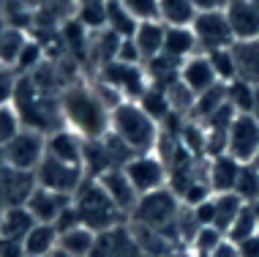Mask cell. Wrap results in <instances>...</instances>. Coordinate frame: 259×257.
Segmentation results:
<instances>
[{
	"label": "cell",
	"mask_w": 259,
	"mask_h": 257,
	"mask_svg": "<svg viewBox=\"0 0 259 257\" xmlns=\"http://www.w3.org/2000/svg\"><path fill=\"white\" fill-rule=\"evenodd\" d=\"M232 55L237 63V80L248 82V85H259V39L235 41Z\"/></svg>",
	"instance_id": "obj_23"
},
{
	"label": "cell",
	"mask_w": 259,
	"mask_h": 257,
	"mask_svg": "<svg viewBox=\"0 0 259 257\" xmlns=\"http://www.w3.org/2000/svg\"><path fill=\"white\" fill-rule=\"evenodd\" d=\"M191 211H194V216H197V222L202 227H207V225L215 227V200H213V194H210L207 200H202L199 205H194Z\"/></svg>",
	"instance_id": "obj_42"
},
{
	"label": "cell",
	"mask_w": 259,
	"mask_h": 257,
	"mask_svg": "<svg viewBox=\"0 0 259 257\" xmlns=\"http://www.w3.org/2000/svg\"><path fill=\"white\" fill-rule=\"evenodd\" d=\"M224 88H227V104L229 107H232L237 115H251L256 85H248V82H243V80H232Z\"/></svg>",
	"instance_id": "obj_34"
},
{
	"label": "cell",
	"mask_w": 259,
	"mask_h": 257,
	"mask_svg": "<svg viewBox=\"0 0 259 257\" xmlns=\"http://www.w3.org/2000/svg\"><path fill=\"white\" fill-rule=\"evenodd\" d=\"M85 178L88 175H85L82 167L58 162V159H52V156H44V162H41L38 170H36V183L38 186L60 192V194H68V197H74V192L79 189V183Z\"/></svg>",
	"instance_id": "obj_10"
},
{
	"label": "cell",
	"mask_w": 259,
	"mask_h": 257,
	"mask_svg": "<svg viewBox=\"0 0 259 257\" xmlns=\"http://www.w3.org/2000/svg\"><path fill=\"white\" fill-rule=\"evenodd\" d=\"M251 164H254V167L259 170V154H256V159H254V162H251Z\"/></svg>",
	"instance_id": "obj_53"
},
{
	"label": "cell",
	"mask_w": 259,
	"mask_h": 257,
	"mask_svg": "<svg viewBox=\"0 0 259 257\" xmlns=\"http://www.w3.org/2000/svg\"><path fill=\"white\" fill-rule=\"evenodd\" d=\"M123 6L134 14L137 22H161V11H158V0H123Z\"/></svg>",
	"instance_id": "obj_40"
},
{
	"label": "cell",
	"mask_w": 259,
	"mask_h": 257,
	"mask_svg": "<svg viewBox=\"0 0 259 257\" xmlns=\"http://www.w3.org/2000/svg\"><path fill=\"white\" fill-rule=\"evenodd\" d=\"M251 3H254V6H256V11H259V0H251Z\"/></svg>",
	"instance_id": "obj_54"
},
{
	"label": "cell",
	"mask_w": 259,
	"mask_h": 257,
	"mask_svg": "<svg viewBox=\"0 0 259 257\" xmlns=\"http://www.w3.org/2000/svg\"><path fill=\"white\" fill-rule=\"evenodd\" d=\"M82 222H79V216H76V211H74V205H68L66 211L58 216V222H55V230L58 233H66V230H74V227H79Z\"/></svg>",
	"instance_id": "obj_44"
},
{
	"label": "cell",
	"mask_w": 259,
	"mask_h": 257,
	"mask_svg": "<svg viewBox=\"0 0 259 257\" xmlns=\"http://www.w3.org/2000/svg\"><path fill=\"white\" fill-rule=\"evenodd\" d=\"M25 205L36 222H41V225H55L60 213L71 205V197L60 194V192H52V189H44V186H36Z\"/></svg>",
	"instance_id": "obj_15"
},
{
	"label": "cell",
	"mask_w": 259,
	"mask_h": 257,
	"mask_svg": "<svg viewBox=\"0 0 259 257\" xmlns=\"http://www.w3.org/2000/svg\"><path fill=\"white\" fill-rule=\"evenodd\" d=\"M243 164L232 159L229 154H221L215 159H207V180H210V192L224 194V192H235L237 178H240Z\"/></svg>",
	"instance_id": "obj_18"
},
{
	"label": "cell",
	"mask_w": 259,
	"mask_h": 257,
	"mask_svg": "<svg viewBox=\"0 0 259 257\" xmlns=\"http://www.w3.org/2000/svg\"><path fill=\"white\" fill-rule=\"evenodd\" d=\"M224 241H227V235H224L219 227H213V225H207V227H199L197 235L191 238V244H188L186 249H191V252H197L202 257H210L219 249Z\"/></svg>",
	"instance_id": "obj_36"
},
{
	"label": "cell",
	"mask_w": 259,
	"mask_h": 257,
	"mask_svg": "<svg viewBox=\"0 0 259 257\" xmlns=\"http://www.w3.org/2000/svg\"><path fill=\"white\" fill-rule=\"evenodd\" d=\"M164 36H166V25L164 22H139L137 30H134V44L139 50V58H142V63H148V60L158 58L161 52H164Z\"/></svg>",
	"instance_id": "obj_22"
},
{
	"label": "cell",
	"mask_w": 259,
	"mask_h": 257,
	"mask_svg": "<svg viewBox=\"0 0 259 257\" xmlns=\"http://www.w3.org/2000/svg\"><path fill=\"white\" fill-rule=\"evenodd\" d=\"M237 246H240V254L243 257H259V235L243 241V244H237Z\"/></svg>",
	"instance_id": "obj_47"
},
{
	"label": "cell",
	"mask_w": 259,
	"mask_h": 257,
	"mask_svg": "<svg viewBox=\"0 0 259 257\" xmlns=\"http://www.w3.org/2000/svg\"><path fill=\"white\" fill-rule=\"evenodd\" d=\"M256 235H259V203H256Z\"/></svg>",
	"instance_id": "obj_51"
},
{
	"label": "cell",
	"mask_w": 259,
	"mask_h": 257,
	"mask_svg": "<svg viewBox=\"0 0 259 257\" xmlns=\"http://www.w3.org/2000/svg\"><path fill=\"white\" fill-rule=\"evenodd\" d=\"M137 25L139 22L134 19V14L123 6V0H107V25H104L107 30L117 33L120 39H131Z\"/></svg>",
	"instance_id": "obj_29"
},
{
	"label": "cell",
	"mask_w": 259,
	"mask_h": 257,
	"mask_svg": "<svg viewBox=\"0 0 259 257\" xmlns=\"http://www.w3.org/2000/svg\"><path fill=\"white\" fill-rule=\"evenodd\" d=\"M191 30L197 36L202 55H210L215 50H229L235 44L232 27H229V19L224 14V9L221 11H197V17L191 22Z\"/></svg>",
	"instance_id": "obj_8"
},
{
	"label": "cell",
	"mask_w": 259,
	"mask_h": 257,
	"mask_svg": "<svg viewBox=\"0 0 259 257\" xmlns=\"http://www.w3.org/2000/svg\"><path fill=\"white\" fill-rule=\"evenodd\" d=\"M158 11L164 25H191L197 17V6L191 0H158Z\"/></svg>",
	"instance_id": "obj_32"
},
{
	"label": "cell",
	"mask_w": 259,
	"mask_h": 257,
	"mask_svg": "<svg viewBox=\"0 0 259 257\" xmlns=\"http://www.w3.org/2000/svg\"><path fill=\"white\" fill-rule=\"evenodd\" d=\"M137 104L153 118V121L158 123V126H161L164 121H169V118L175 115L172 107H169V101H166V93H164V90H158V88H153V85L145 90L142 99H139Z\"/></svg>",
	"instance_id": "obj_33"
},
{
	"label": "cell",
	"mask_w": 259,
	"mask_h": 257,
	"mask_svg": "<svg viewBox=\"0 0 259 257\" xmlns=\"http://www.w3.org/2000/svg\"><path fill=\"white\" fill-rule=\"evenodd\" d=\"M194 6H197V11H221L227 9L229 0H191Z\"/></svg>",
	"instance_id": "obj_46"
},
{
	"label": "cell",
	"mask_w": 259,
	"mask_h": 257,
	"mask_svg": "<svg viewBox=\"0 0 259 257\" xmlns=\"http://www.w3.org/2000/svg\"><path fill=\"white\" fill-rule=\"evenodd\" d=\"M50 257H71V254H66V252H60V249H58V252H52Z\"/></svg>",
	"instance_id": "obj_50"
},
{
	"label": "cell",
	"mask_w": 259,
	"mask_h": 257,
	"mask_svg": "<svg viewBox=\"0 0 259 257\" xmlns=\"http://www.w3.org/2000/svg\"><path fill=\"white\" fill-rule=\"evenodd\" d=\"M47 156L82 167V159H85V140L68 126H60V129H55L52 134H47Z\"/></svg>",
	"instance_id": "obj_14"
},
{
	"label": "cell",
	"mask_w": 259,
	"mask_h": 257,
	"mask_svg": "<svg viewBox=\"0 0 259 257\" xmlns=\"http://www.w3.org/2000/svg\"><path fill=\"white\" fill-rule=\"evenodd\" d=\"M180 80H183L197 96L219 85V77H215L213 66H210V58L202 55V52L194 55V58H188V60H183V66H180Z\"/></svg>",
	"instance_id": "obj_19"
},
{
	"label": "cell",
	"mask_w": 259,
	"mask_h": 257,
	"mask_svg": "<svg viewBox=\"0 0 259 257\" xmlns=\"http://www.w3.org/2000/svg\"><path fill=\"white\" fill-rule=\"evenodd\" d=\"M0 233H3V208H0Z\"/></svg>",
	"instance_id": "obj_52"
},
{
	"label": "cell",
	"mask_w": 259,
	"mask_h": 257,
	"mask_svg": "<svg viewBox=\"0 0 259 257\" xmlns=\"http://www.w3.org/2000/svg\"><path fill=\"white\" fill-rule=\"evenodd\" d=\"M36 186H38L36 183V172L14 170V167H9V164L0 162V203H3V208L25 205Z\"/></svg>",
	"instance_id": "obj_13"
},
{
	"label": "cell",
	"mask_w": 259,
	"mask_h": 257,
	"mask_svg": "<svg viewBox=\"0 0 259 257\" xmlns=\"http://www.w3.org/2000/svg\"><path fill=\"white\" fill-rule=\"evenodd\" d=\"M93 80L107 85L120 101H139L142 93L150 88L145 63H125V60H112V63L101 66L93 74Z\"/></svg>",
	"instance_id": "obj_6"
},
{
	"label": "cell",
	"mask_w": 259,
	"mask_h": 257,
	"mask_svg": "<svg viewBox=\"0 0 259 257\" xmlns=\"http://www.w3.org/2000/svg\"><path fill=\"white\" fill-rule=\"evenodd\" d=\"M251 115L259 121V85H256V90H254V107H251Z\"/></svg>",
	"instance_id": "obj_48"
},
{
	"label": "cell",
	"mask_w": 259,
	"mask_h": 257,
	"mask_svg": "<svg viewBox=\"0 0 259 257\" xmlns=\"http://www.w3.org/2000/svg\"><path fill=\"white\" fill-rule=\"evenodd\" d=\"M215 200V227L227 235L229 227L235 225V219L240 216L243 205H246V200L237 197L235 192H224V194H213Z\"/></svg>",
	"instance_id": "obj_28"
},
{
	"label": "cell",
	"mask_w": 259,
	"mask_h": 257,
	"mask_svg": "<svg viewBox=\"0 0 259 257\" xmlns=\"http://www.w3.org/2000/svg\"><path fill=\"white\" fill-rule=\"evenodd\" d=\"M17 85H19V74L14 71V68L0 66V107H6V104H14Z\"/></svg>",
	"instance_id": "obj_41"
},
{
	"label": "cell",
	"mask_w": 259,
	"mask_h": 257,
	"mask_svg": "<svg viewBox=\"0 0 259 257\" xmlns=\"http://www.w3.org/2000/svg\"><path fill=\"white\" fill-rule=\"evenodd\" d=\"M36 225L38 222L33 219V213L27 211V205H9V208H3V233L0 235L25 241L27 233H30Z\"/></svg>",
	"instance_id": "obj_26"
},
{
	"label": "cell",
	"mask_w": 259,
	"mask_h": 257,
	"mask_svg": "<svg viewBox=\"0 0 259 257\" xmlns=\"http://www.w3.org/2000/svg\"><path fill=\"white\" fill-rule=\"evenodd\" d=\"M109 131L134 154H153L161 126L139 107L137 101H123L112 109Z\"/></svg>",
	"instance_id": "obj_4"
},
{
	"label": "cell",
	"mask_w": 259,
	"mask_h": 257,
	"mask_svg": "<svg viewBox=\"0 0 259 257\" xmlns=\"http://www.w3.org/2000/svg\"><path fill=\"white\" fill-rule=\"evenodd\" d=\"M175 257H202V254H197V252H191V249H180Z\"/></svg>",
	"instance_id": "obj_49"
},
{
	"label": "cell",
	"mask_w": 259,
	"mask_h": 257,
	"mask_svg": "<svg viewBox=\"0 0 259 257\" xmlns=\"http://www.w3.org/2000/svg\"><path fill=\"white\" fill-rule=\"evenodd\" d=\"M30 36H33L30 30L9 22V27H6L3 36H0V66L17 68V60H19V55H22L25 44L30 41Z\"/></svg>",
	"instance_id": "obj_24"
},
{
	"label": "cell",
	"mask_w": 259,
	"mask_h": 257,
	"mask_svg": "<svg viewBox=\"0 0 259 257\" xmlns=\"http://www.w3.org/2000/svg\"><path fill=\"white\" fill-rule=\"evenodd\" d=\"M256 235V203H246L240 211V216L235 219V225L229 227L227 238L232 244H243V241L254 238Z\"/></svg>",
	"instance_id": "obj_35"
},
{
	"label": "cell",
	"mask_w": 259,
	"mask_h": 257,
	"mask_svg": "<svg viewBox=\"0 0 259 257\" xmlns=\"http://www.w3.org/2000/svg\"><path fill=\"white\" fill-rule=\"evenodd\" d=\"M60 113L63 123L82 140H101L109 134V121H112V107L101 99L93 82L74 80L63 88L60 93Z\"/></svg>",
	"instance_id": "obj_1"
},
{
	"label": "cell",
	"mask_w": 259,
	"mask_h": 257,
	"mask_svg": "<svg viewBox=\"0 0 259 257\" xmlns=\"http://www.w3.org/2000/svg\"><path fill=\"white\" fill-rule=\"evenodd\" d=\"M227 154L240 164H251L259 154V121L254 115H237L227 134Z\"/></svg>",
	"instance_id": "obj_11"
},
{
	"label": "cell",
	"mask_w": 259,
	"mask_h": 257,
	"mask_svg": "<svg viewBox=\"0 0 259 257\" xmlns=\"http://www.w3.org/2000/svg\"><path fill=\"white\" fill-rule=\"evenodd\" d=\"M123 170L128 175V180L134 183V189L139 192V197L169 186V167L156 154H137Z\"/></svg>",
	"instance_id": "obj_9"
},
{
	"label": "cell",
	"mask_w": 259,
	"mask_h": 257,
	"mask_svg": "<svg viewBox=\"0 0 259 257\" xmlns=\"http://www.w3.org/2000/svg\"><path fill=\"white\" fill-rule=\"evenodd\" d=\"M210 257H243L240 254V246H237V244H232V241H224V244L219 246V249H215V252L213 254H210Z\"/></svg>",
	"instance_id": "obj_45"
},
{
	"label": "cell",
	"mask_w": 259,
	"mask_h": 257,
	"mask_svg": "<svg viewBox=\"0 0 259 257\" xmlns=\"http://www.w3.org/2000/svg\"><path fill=\"white\" fill-rule=\"evenodd\" d=\"M22 129H25V123H22V118H19V113H17L14 104L0 107V151H3Z\"/></svg>",
	"instance_id": "obj_38"
},
{
	"label": "cell",
	"mask_w": 259,
	"mask_h": 257,
	"mask_svg": "<svg viewBox=\"0 0 259 257\" xmlns=\"http://www.w3.org/2000/svg\"><path fill=\"white\" fill-rule=\"evenodd\" d=\"M180 211H183L180 197L169 189V186H164V189H158V192L142 194V197H139V203H137V208L131 211L128 222L153 227V230L169 235L175 244H178V238H175V227H178Z\"/></svg>",
	"instance_id": "obj_5"
},
{
	"label": "cell",
	"mask_w": 259,
	"mask_h": 257,
	"mask_svg": "<svg viewBox=\"0 0 259 257\" xmlns=\"http://www.w3.org/2000/svg\"><path fill=\"white\" fill-rule=\"evenodd\" d=\"M224 14H227V19H229L235 41L259 39V11L251 0H229Z\"/></svg>",
	"instance_id": "obj_16"
},
{
	"label": "cell",
	"mask_w": 259,
	"mask_h": 257,
	"mask_svg": "<svg viewBox=\"0 0 259 257\" xmlns=\"http://www.w3.org/2000/svg\"><path fill=\"white\" fill-rule=\"evenodd\" d=\"M164 55L180 60V63L194 58V55H199V44H197V36H194L191 25H166Z\"/></svg>",
	"instance_id": "obj_20"
},
{
	"label": "cell",
	"mask_w": 259,
	"mask_h": 257,
	"mask_svg": "<svg viewBox=\"0 0 259 257\" xmlns=\"http://www.w3.org/2000/svg\"><path fill=\"white\" fill-rule=\"evenodd\" d=\"M131 230H134V238L139 249L145 252V257H175L180 252V246L175 244L169 235L153 230V227H145V225H137V222H128Z\"/></svg>",
	"instance_id": "obj_21"
},
{
	"label": "cell",
	"mask_w": 259,
	"mask_h": 257,
	"mask_svg": "<svg viewBox=\"0 0 259 257\" xmlns=\"http://www.w3.org/2000/svg\"><path fill=\"white\" fill-rule=\"evenodd\" d=\"M0 257H27L25 241H17V238H6V235H0Z\"/></svg>",
	"instance_id": "obj_43"
},
{
	"label": "cell",
	"mask_w": 259,
	"mask_h": 257,
	"mask_svg": "<svg viewBox=\"0 0 259 257\" xmlns=\"http://www.w3.org/2000/svg\"><path fill=\"white\" fill-rule=\"evenodd\" d=\"M207 58H210V66H213V71H215V77H219L221 85L237 80V63H235L232 47H229V50H215V52H210Z\"/></svg>",
	"instance_id": "obj_37"
},
{
	"label": "cell",
	"mask_w": 259,
	"mask_h": 257,
	"mask_svg": "<svg viewBox=\"0 0 259 257\" xmlns=\"http://www.w3.org/2000/svg\"><path fill=\"white\" fill-rule=\"evenodd\" d=\"M99 180H101L104 189H107L109 197L115 200V205L120 208L125 216H131V211H134L137 203H139V192L134 189V183L128 180L125 170H123V167H117V170H107L104 175H99Z\"/></svg>",
	"instance_id": "obj_17"
},
{
	"label": "cell",
	"mask_w": 259,
	"mask_h": 257,
	"mask_svg": "<svg viewBox=\"0 0 259 257\" xmlns=\"http://www.w3.org/2000/svg\"><path fill=\"white\" fill-rule=\"evenodd\" d=\"M96 235L90 227L79 225L74 227V230H66L60 233V241H58V249L71 257H90V252H93V244H96Z\"/></svg>",
	"instance_id": "obj_27"
},
{
	"label": "cell",
	"mask_w": 259,
	"mask_h": 257,
	"mask_svg": "<svg viewBox=\"0 0 259 257\" xmlns=\"http://www.w3.org/2000/svg\"><path fill=\"white\" fill-rule=\"evenodd\" d=\"M227 104V88L221 85H215V88H210L205 90V93H199L197 96V104H194V113H191V121H197V123H205L210 115H215L219 109Z\"/></svg>",
	"instance_id": "obj_31"
},
{
	"label": "cell",
	"mask_w": 259,
	"mask_h": 257,
	"mask_svg": "<svg viewBox=\"0 0 259 257\" xmlns=\"http://www.w3.org/2000/svg\"><path fill=\"white\" fill-rule=\"evenodd\" d=\"M58 241L60 233L55 230V225H41L38 222L25 238V252L27 257H50L52 252H58Z\"/></svg>",
	"instance_id": "obj_25"
},
{
	"label": "cell",
	"mask_w": 259,
	"mask_h": 257,
	"mask_svg": "<svg viewBox=\"0 0 259 257\" xmlns=\"http://www.w3.org/2000/svg\"><path fill=\"white\" fill-rule=\"evenodd\" d=\"M14 107L22 118L25 129H36L41 134H52L55 129L66 126L60 113V93L41 88L30 74H19Z\"/></svg>",
	"instance_id": "obj_2"
},
{
	"label": "cell",
	"mask_w": 259,
	"mask_h": 257,
	"mask_svg": "<svg viewBox=\"0 0 259 257\" xmlns=\"http://www.w3.org/2000/svg\"><path fill=\"white\" fill-rule=\"evenodd\" d=\"M71 205L76 211V216L85 227H90L93 233H104L109 227H117L123 222H128V216L115 205V200L107 194V189L101 186L99 178H85L79 183V189L74 192Z\"/></svg>",
	"instance_id": "obj_3"
},
{
	"label": "cell",
	"mask_w": 259,
	"mask_h": 257,
	"mask_svg": "<svg viewBox=\"0 0 259 257\" xmlns=\"http://www.w3.org/2000/svg\"><path fill=\"white\" fill-rule=\"evenodd\" d=\"M44 156H47V134H41L36 129H22L0 151V162L25 172H36L38 164L44 162Z\"/></svg>",
	"instance_id": "obj_7"
},
{
	"label": "cell",
	"mask_w": 259,
	"mask_h": 257,
	"mask_svg": "<svg viewBox=\"0 0 259 257\" xmlns=\"http://www.w3.org/2000/svg\"><path fill=\"white\" fill-rule=\"evenodd\" d=\"M235 194L243 197L246 203H259V170L254 164H243L240 178H237Z\"/></svg>",
	"instance_id": "obj_39"
},
{
	"label": "cell",
	"mask_w": 259,
	"mask_h": 257,
	"mask_svg": "<svg viewBox=\"0 0 259 257\" xmlns=\"http://www.w3.org/2000/svg\"><path fill=\"white\" fill-rule=\"evenodd\" d=\"M90 257H145V252L139 249L131 225L123 222V225L109 227V230L96 235V244H93Z\"/></svg>",
	"instance_id": "obj_12"
},
{
	"label": "cell",
	"mask_w": 259,
	"mask_h": 257,
	"mask_svg": "<svg viewBox=\"0 0 259 257\" xmlns=\"http://www.w3.org/2000/svg\"><path fill=\"white\" fill-rule=\"evenodd\" d=\"M164 93H166V101H169V107H172V113L178 115V118H191L194 113V104H197V93H194L191 88L186 85L183 80H175L172 85H166L164 88Z\"/></svg>",
	"instance_id": "obj_30"
}]
</instances>
